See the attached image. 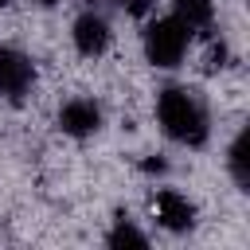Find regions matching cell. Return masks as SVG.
<instances>
[{
  "instance_id": "12",
  "label": "cell",
  "mask_w": 250,
  "mask_h": 250,
  "mask_svg": "<svg viewBox=\"0 0 250 250\" xmlns=\"http://www.w3.org/2000/svg\"><path fill=\"white\" fill-rule=\"evenodd\" d=\"M35 8H55V4H62V0H31Z\"/></svg>"
},
{
  "instance_id": "8",
  "label": "cell",
  "mask_w": 250,
  "mask_h": 250,
  "mask_svg": "<svg viewBox=\"0 0 250 250\" xmlns=\"http://www.w3.org/2000/svg\"><path fill=\"white\" fill-rule=\"evenodd\" d=\"M227 172L238 191H250V129H238L227 148Z\"/></svg>"
},
{
  "instance_id": "3",
  "label": "cell",
  "mask_w": 250,
  "mask_h": 250,
  "mask_svg": "<svg viewBox=\"0 0 250 250\" xmlns=\"http://www.w3.org/2000/svg\"><path fill=\"white\" fill-rule=\"evenodd\" d=\"M55 125H59L62 137H70V141H86V137H94V133L105 125V113H102V105H98L94 98L74 94V98H66V102L59 105Z\"/></svg>"
},
{
  "instance_id": "2",
  "label": "cell",
  "mask_w": 250,
  "mask_h": 250,
  "mask_svg": "<svg viewBox=\"0 0 250 250\" xmlns=\"http://www.w3.org/2000/svg\"><path fill=\"white\" fill-rule=\"evenodd\" d=\"M191 31L168 12V16H148L145 20V31H141V51H145V62L156 66V70H176L184 59H188V47H191Z\"/></svg>"
},
{
  "instance_id": "6",
  "label": "cell",
  "mask_w": 250,
  "mask_h": 250,
  "mask_svg": "<svg viewBox=\"0 0 250 250\" xmlns=\"http://www.w3.org/2000/svg\"><path fill=\"white\" fill-rule=\"evenodd\" d=\"M195 203L184 195V191H176V188H156L152 191V219L168 230V234H188L191 227H195Z\"/></svg>"
},
{
  "instance_id": "1",
  "label": "cell",
  "mask_w": 250,
  "mask_h": 250,
  "mask_svg": "<svg viewBox=\"0 0 250 250\" xmlns=\"http://www.w3.org/2000/svg\"><path fill=\"white\" fill-rule=\"evenodd\" d=\"M156 125L172 145L184 148H203L211 137V109L199 90L191 86H164L156 94Z\"/></svg>"
},
{
  "instance_id": "9",
  "label": "cell",
  "mask_w": 250,
  "mask_h": 250,
  "mask_svg": "<svg viewBox=\"0 0 250 250\" xmlns=\"http://www.w3.org/2000/svg\"><path fill=\"white\" fill-rule=\"evenodd\" d=\"M105 246L109 250H125V246H148V234L133 223V219H113V227L105 230Z\"/></svg>"
},
{
  "instance_id": "4",
  "label": "cell",
  "mask_w": 250,
  "mask_h": 250,
  "mask_svg": "<svg viewBox=\"0 0 250 250\" xmlns=\"http://www.w3.org/2000/svg\"><path fill=\"white\" fill-rule=\"evenodd\" d=\"M35 78H39V74H35V62H31L27 51H20V47H0V98H4V102L20 105V102L31 94Z\"/></svg>"
},
{
  "instance_id": "5",
  "label": "cell",
  "mask_w": 250,
  "mask_h": 250,
  "mask_svg": "<svg viewBox=\"0 0 250 250\" xmlns=\"http://www.w3.org/2000/svg\"><path fill=\"white\" fill-rule=\"evenodd\" d=\"M70 43H74V51H78L82 59H102V55L109 51V43H113V27H109V20H105L102 12L86 8V12L74 16V23H70Z\"/></svg>"
},
{
  "instance_id": "13",
  "label": "cell",
  "mask_w": 250,
  "mask_h": 250,
  "mask_svg": "<svg viewBox=\"0 0 250 250\" xmlns=\"http://www.w3.org/2000/svg\"><path fill=\"white\" fill-rule=\"evenodd\" d=\"M4 8H12V0H0V12H4Z\"/></svg>"
},
{
  "instance_id": "7",
  "label": "cell",
  "mask_w": 250,
  "mask_h": 250,
  "mask_svg": "<svg viewBox=\"0 0 250 250\" xmlns=\"http://www.w3.org/2000/svg\"><path fill=\"white\" fill-rule=\"evenodd\" d=\"M168 4H172V16L191 35L211 31V23H215V0H168Z\"/></svg>"
},
{
  "instance_id": "11",
  "label": "cell",
  "mask_w": 250,
  "mask_h": 250,
  "mask_svg": "<svg viewBox=\"0 0 250 250\" xmlns=\"http://www.w3.org/2000/svg\"><path fill=\"white\" fill-rule=\"evenodd\" d=\"M207 66H211V70H223V66H227V43L211 47V55H207Z\"/></svg>"
},
{
  "instance_id": "10",
  "label": "cell",
  "mask_w": 250,
  "mask_h": 250,
  "mask_svg": "<svg viewBox=\"0 0 250 250\" xmlns=\"http://www.w3.org/2000/svg\"><path fill=\"white\" fill-rule=\"evenodd\" d=\"M117 8L125 16H133V20H148L156 12V0H117Z\"/></svg>"
}]
</instances>
